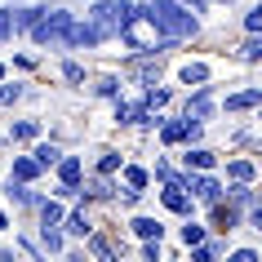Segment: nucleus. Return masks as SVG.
<instances>
[{"instance_id": "393cba45", "label": "nucleus", "mask_w": 262, "mask_h": 262, "mask_svg": "<svg viewBox=\"0 0 262 262\" xmlns=\"http://www.w3.org/2000/svg\"><path fill=\"white\" fill-rule=\"evenodd\" d=\"M227 178L231 182H258V160H249V156H227Z\"/></svg>"}, {"instance_id": "37998d69", "label": "nucleus", "mask_w": 262, "mask_h": 262, "mask_svg": "<svg viewBox=\"0 0 262 262\" xmlns=\"http://www.w3.org/2000/svg\"><path fill=\"white\" fill-rule=\"evenodd\" d=\"M5 76H9V62H0V80H5Z\"/></svg>"}, {"instance_id": "e433bc0d", "label": "nucleus", "mask_w": 262, "mask_h": 262, "mask_svg": "<svg viewBox=\"0 0 262 262\" xmlns=\"http://www.w3.org/2000/svg\"><path fill=\"white\" fill-rule=\"evenodd\" d=\"M14 40V5H0V45Z\"/></svg>"}, {"instance_id": "412c9836", "label": "nucleus", "mask_w": 262, "mask_h": 262, "mask_svg": "<svg viewBox=\"0 0 262 262\" xmlns=\"http://www.w3.org/2000/svg\"><path fill=\"white\" fill-rule=\"evenodd\" d=\"M173 98H178V89H173V84H160V80L142 89V102H147L151 111H169V107H173Z\"/></svg>"}, {"instance_id": "bb28decb", "label": "nucleus", "mask_w": 262, "mask_h": 262, "mask_svg": "<svg viewBox=\"0 0 262 262\" xmlns=\"http://www.w3.org/2000/svg\"><path fill=\"white\" fill-rule=\"evenodd\" d=\"M120 165H124V151H120V147H102L98 160H94V173H111V178H116Z\"/></svg>"}, {"instance_id": "6ab92c4d", "label": "nucleus", "mask_w": 262, "mask_h": 262, "mask_svg": "<svg viewBox=\"0 0 262 262\" xmlns=\"http://www.w3.org/2000/svg\"><path fill=\"white\" fill-rule=\"evenodd\" d=\"M187 253H191V262H218L227 253V235H205L200 245H187Z\"/></svg>"}, {"instance_id": "c9c22d12", "label": "nucleus", "mask_w": 262, "mask_h": 262, "mask_svg": "<svg viewBox=\"0 0 262 262\" xmlns=\"http://www.w3.org/2000/svg\"><path fill=\"white\" fill-rule=\"evenodd\" d=\"M240 27H245V36H258V31H262V5H249Z\"/></svg>"}, {"instance_id": "c85d7f7f", "label": "nucleus", "mask_w": 262, "mask_h": 262, "mask_svg": "<svg viewBox=\"0 0 262 262\" xmlns=\"http://www.w3.org/2000/svg\"><path fill=\"white\" fill-rule=\"evenodd\" d=\"M58 76H62L67 84H89V71H84V62H80V58H71V54L58 62Z\"/></svg>"}, {"instance_id": "c03bdc74", "label": "nucleus", "mask_w": 262, "mask_h": 262, "mask_svg": "<svg viewBox=\"0 0 262 262\" xmlns=\"http://www.w3.org/2000/svg\"><path fill=\"white\" fill-rule=\"evenodd\" d=\"M209 5H231V0H209Z\"/></svg>"}, {"instance_id": "20e7f679", "label": "nucleus", "mask_w": 262, "mask_h": 262, "mask_svg": "<svg viewBox=\"0 0 262 262\" xmlns=\"http://www.w3.org/2000/svg\"><path fill=\"white\" fill-rule=\"evenodd\" d=\"M178 111L182 116H195V120H213V116H218V84L213 80H205V84H191V89H187V98H182L178 102Z\"/></svg>"}, {"instance_id": "f03ea898", "label": "nucleus", "mask_w": 262, "mask_h": 262, "mask_svg": "<svg viewBox=\"0 0 262 262\" xmlns=\"http://www.w3.org/2000/svg\"><path fill=\"white\" fill-rule=\"evenodd\" d=\"M71 23H76V14H71L67 5H49V9L40 14V23H36L27 36H31L36 49H62V36H67Z\"/></svg>"}, {"instance_id": "f8f14e48", "label": "nucleus", "mask_w": 262, "mask_h": 262, "mask_svg": "<svg viewBox=\"0 0 262 262\" xmlns=\"http://www.w3.org/2000/svg\"><path fill=\"white\" fill-rule=\"evenodd\" d=\"M31 213H36V227H58V222H62V213H67V200H58L54 191H49V195L40 191V200L31 205Z\"/></svg>"}, {"instance_id": "79ce46f5", "label": "nucleus", "mask_w": 262, "mask_h": 262, "mask_svg": "<svg viewBox=\"0 0 262 262\" xmlns=\"http://www.w3.org/2000/svg\"><path fill=\"white\" fill-rule=\"evenodd\" d=\"M0 231H14V218H9V209H0Z\"/></svg>"}, {"instance_id": "ddd939ff", "label": "nucleus", "mask_w": 262, "mask_h": 262, "mask_svg": "<svg viewBox=\"0 0 262 262\" xmlns=\"http://www.w3.org/2000/svg\"><path fill=\"white\" fill-rule=\"evenodd\" d=\"M58 227H62V235H67V240H84V235L94 231V218H89V209H84V205H71L67 213H62V222H58Z\"/></svg>"}, {"instance_id": "f704fd0d", "label": "nucleus", "mask_w": 262, "mask_h": 262, "mask_svg": "<svg viewBox=\"0 0 262 262\" xmlns=\"http://www.w3.org/2000/svg\"><path fill=\"white\" fill-rule=\"evenodd\" d=\"M23 98H27V89H23V84H9V76H5V80H0V107H14V102H23Z\"/></svg>"}, {"instance_id": "6e6552de", "label": "nucleus", "mask_w": 262, "mask_h": 262, "mask_svg": "<svg viewBox=\"0 0 262 262\" xmlns=\"http://www.w3.org/2000/svg\"><path fill=\"white\" fill-rule=\"evenodd\" d=\"M5 200L14 209H23V213H31V205L40 200V191H36V182H23V178H14V173H5Z\"/></svg>"}, {"instance_id": "2eb2a0df", "label": "nucleus", "mask_w": 262, "mask_h": 262, "mask_svg": "<svg viewBox=\"0 0 262 262\" xmlns=\"http://www.w3.org/2000/svg\"><path fill=\"white\" fill-rule=\"evenodd\" d=\"M222 200L249 209V205H258L262 195H258V182H231V178H222Z\"/></svg>"}, {"instance_id": "a878e982", "label": "nucleus", "mask_w": 262, "mask_h": 262, "mask_svg": "<svg viewBox=\"0 0 262 262\" xmlns=\"http://www.w3.org/2000/svg\"><path fill=\"white\" fill-rule=\"evenodd\" d=\"M116 94H124V76H120V71H102V76H94V98L111 102Z\"/></svg>"}, {"instance_id": "4be33fe9", "label": "nucleus", "mask_w": 262, "mask_h": 262, "mask_svg": "<svg viewBox=\"0 0 262 262\" xmlns=\"http://www.w3.org/2000/svg\"><path fill=\"white\" fill-rule=\"evenodd\" d=\"M116 253H120V245H111V240H107L102 231H98V227H94L89 235H84V258H102V262H111Z\"/></svg>"}, {"instance_id": "423d86ee", "label": "nucleus", "mask_w": 262, "mask_h": 262, "mask_svg": "<svg viewBox=\"0 0 262 262\" xmlns=\"http://www.w3.org/2000/svg\"><path fill=\"white\" fill-rule=\"evenodd\" d=\"M156 200H160V209H165V213H173V218H191L195 209V195L191 191H182L178 182H156Z\"/></svg>"}, {"instance_id": "39448f33", "label": "nucleus", "mask_w": 262, "mask_h": 262, "mask_svg": "<svg viewBox=\"0 0 262 262\" xmlns=\"http://www.w3.org/2000/svg\"><path fill=\"white\" fill-rule=\"evenodd\" d=\"M205 209H209V218H205L209 235H235V231H245V209H240V205H231V200H213V205H205Z\"/></svg>"}, {"instance_id": "cd10ccee", "label": "nucleus", "mask_w": 262, "mask_h": 262, "mask_svg": "<svg viewBox=\"0 0 262 262\" xmlns=\"http://www.w3.org/2000/svg\"><path fill=\"white\" fill-rule=\"evenodd\" d=\"M9 173H14V178H23V182H40V178H45V169L31 160V151H27V156H14Z\"/></svg>"}, {"instance_id": "9d476101", "label": "nucleus", "mask_w": 262, "mask_h": 262, "mask_svg": "<svg viewBox=\"0 0 262 262\" xmlns=\"http://www.w3.org/2000/svg\"><path fill=\"white\" fill-rule=\"evenodd\" d=\"M49 173H54L58 187H80V182H84V156L62 151V156H58V165L49 169Z\"/></svg>"}, {"instance_id": "f257e3e1", "label": "nucleus", "mask_w": 262, "mask_h": 262, "mask_svg": "<svg viewBox=\"0 0 262 262\" xmlns=\"http://www.w3.org/2000/svg\"><path fill=\"white\" fill-rule=\"evenodd\" d=\"M142 23L173 45H191L200 36V14H191L178 0H142Z\"/></svg>"}, {"instance_id": "5701e85b", "label": "nucleus", "mask_w": 262, "mask_h": 262, "mask_svg": "<svg viewBox=\"0 0 262 262\" xmlns=\"http://www.w3.org/2000/svg\"><path fill=\"white\" fill-rule=\"evenodd\" d=\"M205 80H213V67L200 62V58H187L178 67V84H187V89H191V84H205Z\"/></svg>"}, {"instance_id": "7c9ffc66", "label": "nucleus", "mask_w": 262, "mask_h": 262, "mask_svg": "<svg viewBox=\"0 0 262 262\" xmlns=\"http://www.w3.org/2000/svg\"><path fill=\"white\" fill-rule=\"evenodd\" d=\"M84 18H94L98 27H107L111 36H116V18H111V0H94V5L84 9Z\"/></svg>"}, {"instance_id": "58836bf2", "label": "nucleus", "mask_w": 262, "mask_h": 262, "mask_svg": "<svg viewBox=\"0 0 262 262\" xmlns=\"http://www.w3.org/2000/svg\"><path fill=\"white\" fill-rule=\"evenodd\" d=\"M18 249H23V253H31V258H45V253H40V245H36L31 235H18Z\"/></svg>"}, {"instance_id": "a211bd4d", "label": "nucleus", "mask_w": 262, "mask_h": 262, "mask_svg": "<svg viewBox=\"0 0 262 262\" xmlns=\"http://www.w3.org/2000/svg\"><path fill=\"white\" fill-rule=\"evenodd\" d=\"M40 134H45V120L27 116V120H14L9 129H5V142H27V147H31V142L40 138Z\"/></svg>"}, {"instance_id": "a19ab883", "label": "nucleus", "mask_w": 262, "mask_h": 262, "mask_svg": "<svg viewBox=\"0 0 262 262\" xmlns=\"http://www.w3.org/2000/svg\"><path fill=\"white\" fill-rule=\"evenodd\" d=\"M178 5H187L191 14H205V9H209V0H178Z\"/></svg>"}, {"instance_id": "dca6fc26", "label": "nucleus", "mask_w": 262, "mask_h": 262, "mask_svg": "<svg viewBox=\"0 0 262 262\" xmlns=\"http://www.w3.org/2000/svg\"><path fill=\"white\" fill-rule=\"evenodd\" d=\"M116 178H120L124 187H134V191H151V169L138 165V160H129V156H124V165H120Z\"/></svg>"}, {"instance_id": "9b49d317", "label": "nucleus", "mask_w": 262, "mask_h": 262, "mask_svg": "<svg viewBox=\"0 0 262 262\" xmlns=\"http://www.w3.org/2000/svg\"><path fill=\"white\" fill-rule=\"evenodd\" d=\"M178 160L187 169H222V156L213 151V147H205V142H187V147H178Z\"/></svg>"}, {"instance_id": "2f4dec72", "label": "nucleus", "mask_w": 262, "mask_h": 262, "mask_svg": "<svg viewBox=\"0 0 262 262\" xmlns=\"http://www.w3.org/2000/svg\"><path fill=\"white\" fill-rule=\"evenodd\" d=\"M235 58H240V62H249V67H253V62H262V31H258V36H245V40H240V49H235Z\"/></svg>"}, {"instance_id": "7ed1b4c3", "label": "nucleus", "mask_w": 262, "mask_h": 262, "mask_svg": "<svg viewBox=\"0 0 262 262\" xmlns=\"http://www.w3.org/2000/svg\"><path fill=\"white\" fill-rule=\"evenodd\" d=\"M116 36H111L107 27H98L94 18H80L76 14V23L67 27V36H62V54H89V49H102V45H111Z\"/></svg>"}, {"instance_id": "0eeeda50", "label": "nucleus", "mask_w": 262, "mask_h": 262, "mask_svg": "<svg viewBox=\"0 0 262 262\" xmlns=\"http://www.w3.org/2000/svg\"><path fill=\"white\" fill-rule=\"evenodd\" d=\"M258 107H262V84H245V89H235L218 102V111H227V116H249Z\"/></svg>"}, {"instance_id": "ea45409f", "label": "nucleus", "mask_w": 262, "mask_h": 262, "mask_svg": "<svg viewBox=\"0 0 262 262\" xmlns=\"http://www.w3.org/2000/svg\"><path fill=\"white\" fill-rule=\"evenodd\" d=\"M14 67H18V71H36V67H40V62H36V58H31V54H14Z\"/></svg>"}, {"instance_id": "473e14b6", "label": "nucleus", "mask_w": 262, "mask_h": 262, "mask_svg": "<svg viewBox=\"0 0 262 262\" xmlns=\"http://www.w3.org/2000/svg\"><path fill=\"white\" fill-rule=\"evenodd\" d=\"M129 107H134V102H129L124 94L111 98V124H116V129H129Z\"/></svg>"}, {"instance_id": "c756f323", "label": "nucleus", "mask_w": 262, "mask_h": 262, "mask_svg": "<svg viewBox=\"0 0 262 262\" xmlns=\"http://www.w3.org/2000/svg\"><path fill=\"white\" fill-rule=\"evenodd\" d=\"M205 235H209V227H205L200 218H195V213H191V218H182V227H178V240H182V249H187V245H200Z\"/></svg>"}, {"instance_id": "f3484780", "label": "nucleus", "mask_w": 262, "mask_h": 262, "mask_svg": "<svg viewBox=\"0 0 262 262\" xmlns=\"http://www.w3.org/2000/svg\"><path fill=\"white\" fill-rule=\"evenodd\" d=\"M36 245H40L45 258H62V249H67L71 240L62 235V227H36Z\"/></svg>"}, {"instance_id": "4468645a", "label": "nucleus", "mask_w": 262, "mask_h": 262, "mask_svg": "<svg viewBox=\"0 0 262 262\" xmlns=\"http://www.w3.org/2000/svg\"><path fill=\"white\" fill-rule=\"evenodd\" d=\"M129 231H134V240H165V218H156V213H134L129 218Z\"/></svg>"}, {"instance_id": "72a5a7b5", "label": "nucleus", "mask_w": 262, "mask_h": 262, "mask_svg": "<svg viewBox=\"0 0 262 262\" xmlns=\"http://www.w3.org/2000/svg\"><path fill=\"white\" fill-rule=\"evenodd\" d=\"M173 173H178V165H173L169 156H156V165H151V187H156V182H173Z\"/></svg>"}, {"instance_id": "b1692460", "label": "nucleus", "mask_w": 262, "mask_h": 262, "mask_svg": "<svg viewBox=\"0 0 262 262\" xmlns=\"http://www.w3.org/2000/svg\"><path fill=\"white\" fill-rule=\"evenodd\" d=\"M45 9H49V5H14V36H27V31L40 23Z\"/></svg>"}, {"instance_id": "4c0bfd02", "label": "nucleus", "mask_w": 262, "mask_h": 262, "mask_svg": "<svg viewBox=\"0 0 262 262\" xmlns=\"http://www.w3.org/2000/svg\"><path fill=\"white\" fill-rule=\"evenodd\" d=\"M222 258H227V262H262V253H258V249H227Z\"/></svg>"}, {"instance_id": "aec40b11", "label": "nucleus", "mask_w": 262, "mask_h": 262, "mask_svg": "<svg viewBox=\"0 0 262 262\" xmlns=\"http://www.w3.org/2000/svg\"><path fill=\"white\" fill-rule=\"evenodd\" d=\"M58 156H62V142L45 138V134H40V138H36V142H31V160H36V165H40L45 173H49V169L58 165Z\"/></svg>"}, {"instance_id": "1a4fd4ad", "label": "nucleus", "mask_w": 262, "mask_h": 262, "mask_svg": "<svg viewBox=\"0 0 262 262\" xmlns=\"http://www.w3.org/2000/svg\"><path fill=\"white\" fill-rule=\"evenodd\" d=\"M182 134H187V120H182V111H173V116H160V124H156V142L165 147V151H178L182 147Z\"/></svg>"}]
</instances>
